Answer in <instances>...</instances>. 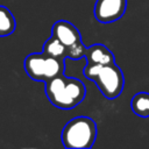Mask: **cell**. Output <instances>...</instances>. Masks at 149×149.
Returning a JSON list of instances; mask_svg holds the SVG:
<instances>
[{
  "label": "cell",
  "mask_w": 149,
  "mask_h": 149,
  "mask_svg": "<svg viewBox=\"0 0 149 149\" xmlns=\"http://www.w3.org/2000/svg\"><path fill=\"white\" fill-rule=\"evenodd\" d=\"M45 95L50 102L62 109H71L78 106L86 95V87L78 78L59 74L44 85Z\"/></svg>",
  "instance_id": "cell-1"
},
{
  "label": "cell",
  "mask_w": 149,
  "mask_h": 149,
  "mask_svg": "<svg viewBox=\"0 0 149 149\" xmlns=\"http://www.w3.org/2000/svg\"><path fill=\"white\" fill-rule=\"evenodd\" d=\"M84 76L94 81L102 95L107 99L118 98L125 86L122 70L115 64H86L83 69Z\"/></svg>",
  "instance_id": "cell-2"
},
{
  "label": "cell",
  "mask_w": 149,
  "mask_h": 149,
  "mask_svg": "<svg viewBox=\"0 0 149 149\" xmlns=\"http://www.w3.org/2000/svg\"><path fill=\"white\" fill-rule=\"evenodd\" d=\"M97 137V125L88 116H76L63 128L62 143L68 149L91 148Z\"/></svg>",
  "instance_id": "cell-3"
},
{
  "label": "cell",
  "mask_w": 149,
  "mask_h": 149,
  "mask_svg": "<svg viewBox=\"0 0 149 149\" xmlns=\"http://www.w3.org/2000/svg\"><path fill=\"white\" fill-rule=\"evenodd\" d=\"M24 71L33 80L48 81L64 73V59H59L47 55L45 52H34L24 58Z\"/></svg>",
  "instance_id": "cell-4"
},
{
  "label": "cell",
  "mask_w": 149,
  "mask_h": 149,
  "mask_svg": "<svg viewBox=\"0 0 149 149\" xmlns=\"http://www.w3.org/2000/svg\"><path fill=\"white\" fill-rule=\"evenodd\" d=\"M127 8V0H97L94 16L101 23H111L120 20Z\"/></svg>",
  "instance_id": "cell-5"
},
{
  "label": "cell",
  "mask_w": 149,
  "mask_h": 149,
  "mask_svg": "<svg viewBox=\"0 0 149 149\" xmlns=\"http://www.w3.org/2000/svg\"><path fill=\"white\" fill-rule=\"evenodd\" d=\"M51 35L57 37L64 45H66L69 48V52L70 49L83 43L78 28L65 20H58L52 24Z\"/></svg>",
  "instance_id": "cell-6"
},
{
  "label": "cell",
  "mask_w": 149,
  "mask_h": 149,
  "mask_svg": "<svg viewBox=\"0 0 149 149\" xmlns=\"http://www.w3.org/2000/svg\"><path fill=\"white\" fill-rule=\"evenodd\" d=\"M85 58L87 64H111L115 63L113 52L104 44L97 43L86 49Z\"/></svg>",
  "instance_id": "cell-7"
},
{
  "label": "cell",
  "mask_w": 149,
  "mask_h": 149,
  "mask_svg": "<svg viewBox=\"0 0 149 149\" xmlns=\"http://www.w3.org/2000/svg\"><path fill=\"white\" fill-rule=\"evenodd\" d=\"M42 51L45 52L47 55H50V56L59 58V59L69 58V48L66 45H64L57 37H55L52 35L44 42Z\"/></svg>",
  "instance_id": "cell-8"
},
{
  "label": "cell",
  "mask_w": 149,
  "mask_h": 149,
  "mask_svg": "<svg viewBox=\"0 0 149 149\" xmlns=\"http://www.w3.org/2000/svg\"><path fill=\"white\" fill-rule=\"evenodd\" d=\"M130 107L134 114L141 118L149 116V93L139 92L135 93L130 100Z\"/></svg>",
  "instance_id": "cell-9"
},
{
  "label": "cell",
  "mask_w": 149,
  "mask_h": 149,
  "mask_svg": "<svg viewBox=\"0 0 149 149\" xmlns=\"http://www.w3.org/2000/svg\"><path fill=\"white\" fill-rule=\"evenodd\" d=\"M16 27L15 19L12 14V12L0 5V36H8L10 35Z\"/></svg>",
  "instance_id": "cell-10"
}]
</instances>
